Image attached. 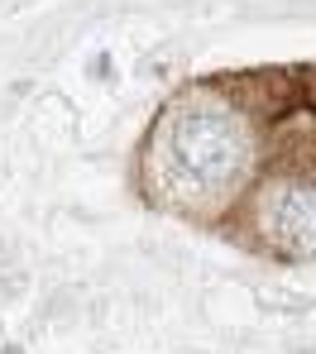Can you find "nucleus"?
I'll list each match as a JSON object with an SVG mask.
<instances>
[{
	"instance_id": "nucleus-1",
	"label": "nucleus",
	"mask_w": 316,
	"mask_h": 354,
	"mask_svg": "<svg viewBox=\"0 0 316 354\" xmlns=\"http://www.w3.org/2000/svg\"><path fill=\"white\" fill-rule=\"evenodd\" d=\"M173 163L178 173L201 182V187H216V182H230L240 177L245 158H250V139H245V124L225 111H211V106H196L183 111L173 124Z\"/></svg>"
},
{
	"instance_id": "nucleus-2",
	"label": "nucleus",
	"mask_w": 316,
	"mask_h": 354,
	"mask_svg": "<svg viewBox=\"0 0 316 354\" xmlns=\"http://www.w3.org/2000/svg\"><path fill=\"white\" fill-rule=\"evenodd\" d=\"M268 230L292 259H316V187H288L268 206Z\"/></svg>"
}]
</instances>
